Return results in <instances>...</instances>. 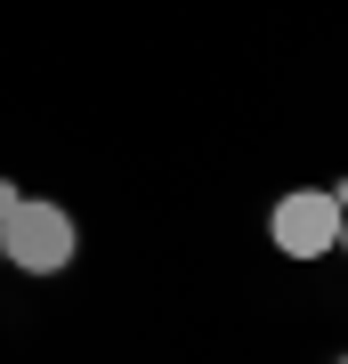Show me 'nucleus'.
I'll return each instance as SVG.
<instances>
[{
  "instance_id": "f257e3e1",
  "label": "nucleus",
  "mask_w": 348,
  "mask_h": 364,
  "mask_svg": "<svg viewBox=\"0 0 348 364\" xmlns=\"http://www.w3.org/2000/svg\"><path fill=\"white\" fill-rule=\"evenodd\" d=\"M73 210L65 203H16L9 219H0V251H9V267H25V275H57V267H73Z\"/></svg>"
},
{
  "instance_id": "f03ea898",
  "label": "nucleus",
  "mask_w": 348,
  "mask_h": 364,
  "mask_svg": "<svg viewBox=\"0 0 348 364\" xmlns=\"http://www.w3.org/2000/svg\"><path fill=\"white\" fill-rule=\"evenodd\" d=\"M268 235H275L284 259H324V251H340V203H332V186H292V195L268 210Z\"/></svg>"
},
{
  "instance_id": "7ed1b4c3",
  "label": "nucleus",
  "mask_w": 348,
  "mask_h": 364,
  "mask_svg": "<svg viewBox=\"0 0 348 364\" xmlns=\"http://www.w3.org/2000/svg\"><path fill=\"white\" fill-rule=\"evenodd\" d=\"M16 203H25V195H16V178H0V219H9Z\"/></svg>"
},
{
  "instance_id": "20e7f679",
  "label": "nucleus",
  "mask_w": 348,
  "mask_h": 364,
  "mask_svg": "<svg viewBox=\"0 0 348 364\" xmlns=\"http://www.w3.org/2000/svg\"><path fill=\"white\" fill-rule=\"evenodd\" d=\"M340 251H348V210H340Z\"/></svg>"
},
{
  "instance_id": "39448f33",
  "label": "nucleus",
  "mask_w": 348,
  "mask_h": 364,
  "mask_svg": "<svg viewBox=\"0 0 348 364\" xmlns=\"http://www.w3.org/2000/svg\"><path fill=\"white\" fill-rule=\"evenodd\" d=\"M0 259H9V251H0Z\"/></svg>"
},
{
  "instance_id": "423d86ee",
  "label": "nucleus",
  "mask_w": 348,
  "mask_h": 364,
  "mask_svg": "<svg viewBox=\"0 0 348 364\" xmlns=\"http://www.w3.org/2000/svg\"><path fill=\"white\" fill-rule=\"evenodd\" d=\"M340 364H348V356H340Z\"/></svg>"
}]
</instances>
